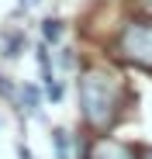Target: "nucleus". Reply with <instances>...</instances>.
Listing matches in <instances>:
<instances>
[{
  "label": "nucleus",
  "instance_id": "f257e3e1",
  "mask_svg": "<svg viewBox=\"0 0 152 159\" xmlns=\"http://www.w3.org/2000/svg\"><path fill=\"white\" fill-rule=\"evenodd\" d=\"M80 114L93 131H111L121 118L124 107V83L121 76L104 69V66H90L80 73Z\"/></svg>",
  "mask_w": 152,
  "mask_h": 159
},
{
  "label": "nucleus",
  "instance_id": "f03ea898",
  "mask_svg": "<svg viewBox=\"0 0 152 159\" xmlns=\"http://www.w3.org/2000/svg\"><path fill=\"white\" fill-rule=\"evenodd\" d=\"M114 56L135 69L152 73V17H132L114 38Z\"/></svg>",
  "mask_w": 152,
  "mask_h": 159
},
{
  "label": "nucleus",
  "instance_id": "7ed1b4c3",
  "mask_svg": "<svg viewBox=\"0 0 152 159\" xmlns=\"http://www.w3.org/2000/svg\"><path fill=\"white\" fill-rule=\"evenodd\" d=\"M83 159H138V149L118 139H97L83 149Z\"/></svg>",
  "mask_w": 152,
  "mask_h": 159
},
{
  "label": "nucleus",
  "instance_id": "20e7f679",
  "mask_svg": "<svg viewBox=\"0 0 152 159\" xmlns=\"http://www.w3.org/2000/svg\"><path fill=\"white\" fill-rule=\"evenodd\" d=\"M17 104H21L24 114H38V111H42V90H38L35 83H24V87L17 90Z\"/></svg>",
  "mask_w": 152,
  "mask_h": 159
},
{
  "label": "nucleus",
  "instance_id": "39448f33",
  "mask_svg": "<svg viewBox=\"0 0 152 159\" xmlns=\"http://www.w3.org/2000/svg\"><path fill=\"white\" fill-rule=\"evenodd\" d=\"M24 45H28V38H24V31H21V28L4 31V45H0V56H4V59H17L21 52H24Z\"/></svg>",
  "mask_w": 152,
  "mask_h": 159
},
{
  "label": "nucleus",
  "instance_id": "423d86ee",
  "mask_svg": "<svg viewBox=\"0 0 152 159\" xmlns=\"http://www.w3.org/2000/svg\"><path fill=\"white\" fill-rule=\"evenodd\" d=\"M35 59H38V69H42V87L48 83H56V69H52V52H48V45L42 42L38 52H35Z\"/></svg>",
  "mask_w": 152,
  "mask_h": 159
},
{
  "label": "nucleus",
  "instance_id": "0eeeda50",
  "mask_svg": "<svg viewBox=\"0 0 152 159\" xmlns=\"http://www.w3.org/2000/svg\"><path fill=\"white\" fill-rule=\"evenodd\" d=\"M52 149H56V159H73V139L66 128H52Z\"/></svg>",
  "mask_w": 152,
  "mask_h": 159
},
{
  "label": "nucleus",
  "instance_id": "6e6552de",
  "mask_svg": "<svg viewBox=\"0 0 152 159\" xmlns=\"http://www.w3.org/2000/svg\"><path fill=\"white\" fill-rule=\"evenodd\" d=\"M42 38H45V45H56L62 38V21L59 17H45L42 21Z\"/></svg>",
  "mask_w": 152,
  "mask_h": 159
},
{
  "label": "nucleus",
  "instance_id": "1a4fd4ad",
  "mask_svg": "<svg viewBox=\"0 0 152 159\" xmlns=\"http://www.w3.org/2000/svg\"><path fill=\"white\" fill-rule=\"evenodd\" d=\"M45 97L52 100V104H59V100H62V83H59V80H56V83H48V87H45Z\"/></svg>",
  "mask_w": 152,
  "mask_h": 159
},
{
  "label": "nucleus",
  "instance_id": "9d476101",
  "mask_svg": "<svg viewBox=\"0 0 152 159\" xmlns=\"http://www.w3.org/2000/svg\"><path fill=\"white\" fill-rule=\"evenodd\" d=\"M59 62H62L66 69H73V66H76V59H73V48H62V52H59Z\"/></svg>",
  "mask_w": 152,
  "mask_h": 159
},
{
  "label": "nucleus",
  "instance_id": "9b49d317",
  "mask_svg": "<svg viewBox=\"0 0 152 159\" xmlns=\"http://www.w3.org/2000/svg\"><path fill=\"white\" fill-rule=\"evenodd\" d=\"M0 97H14V83L7 76H0Z\"/></svg>",
  "mask_w": 152,
  "mask_h": 159
},
{
  "label": "nucleus",
  "instance_id": "f8f14e48",
  "mask_svg": "<svg viewBox=\"0 0 152 159\" xmlns=\"http://www.w3.org/2000/svg\"><path fill=\"white\" fill-rule=\"evenodd\" d=\"M17 4H21V11H28V7H35V4H38V0H17Z\"/></svg>",
  "mask_w": 152,
  "mask_h": 159
},
{
  "label": "nucleus",
  "instance_id": "ddd939ff",
  "mask_svg": "<svg viewBox=\"0 0 152 159\" xmlns=\"http://www.w3.org/2000/svg\"><path fill=\"white\" fill-rule=\"evenodd\" d=\"M138 159H152V149H138Z\"/></svg>",
  "mask_w": 152,
  "mask_h": 159
},
{
  "label": "nucleus",
  "instance_id": "4468645a",
  "mask_svg": "<svg viewBox=\"0 0 152 159\" xmlns=\"http://www.w3.org/2000/svg\"><path fill=\"white\" fill-rule=\"evenodd\" d=\"M142 4H145V7H149V11H152V0H142Z\"/></svg>",
  "mask_w": 152,
  "mask_h": 159
}]
</instances>
